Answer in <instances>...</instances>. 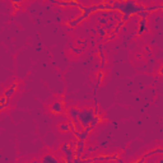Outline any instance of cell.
Wrapping results in <instances>:
<instances>
[{
  "instance_id": "8992f818",
  "label": "cell",
  "mask_w": 163,
  "mask_h": 163,
  "mask_svg": "<svg viewBox=\"0 0 163 163\" xmlns=\"http://www.w3.org/2000/svg\"><path fill=\"white\" fill-rule=\"evenodd\" d=\"M51 4H57L60 7H79L80 3L76 0H69V1H55V0H50Z\"/></svg>"
},
{
  "instance_id": "4fadbf2b",
  "label": "cell",
  "mask_w": 163,
  "mask_h": 163,
  "mask_svg": "<svg viewBox=\"0 0 163 163\" xmlns=\"http://www.w3.org/2000/svg\"><path fill=\"white\" fill-rule=\"evenodd\" d=\"M9 102H10V98H7V97L3 96L1 99H0V111H4L5 107L9 105Z\"/></svg>"
},
{
  "instance_id": "d6986e66",
  "label": "cell",
  "mask_w": 163,
  "mask_h": 163,
  "mask_svg": "<svg viewBox=\"0 0 163 163\" xmlns=\"http://www.w3.org/2000/svg\"><path fill=\"white\" fill-rule=\"evenodd\" d=\"M108 22H110V19H107V18H103V17H99V18H98V24L99 26H103V27H105V26H107Z\"/></svg>"
},
{
  "instance_id": "83f0119b",
  "label": "cell",
  "mask_w": 163,
  "mask_h": 163,
  "mask_svg": "<svg viewBox=\"0 0 163 163\" xmlns=\"http://www.w3.org/2000/svg\"><path fill=\"white\" fill-rule=\"evenodd\" d=\"M72 163H82V158H76V157H75Z\"/></svg>"
},
{
  "instance_id": "5b68a950",
  "label": "cell",
  "mask_w": 163,
  "mask_h": 163,
  "mask_svg": "<svg viewBox=\"0 0 163 163\" xmlns=\"http://www.w3.org/2000/svg\"><path fill=\"white\" fill-rule=\"evenodd\" d=\"M50 110H51V112L52 114H55V115L61 114L63 110H64V102L63 101H55V102L51 105V108Z\"/></svg>"
},
{
  "instance_id": "f546056e",
  "label": "cell",
  "mask_w": 163,
  "mask_h": 163,
  "mask_svg": "<svg viewBox=\"0 0 163 163\" xmlns=\"http://www.w3.org/2000/svg\"><path fill=\"white\" fill-rule=\"evenodd\" d=\"M97 49H98V52H99V51H103V46L101 45V43H98V45H97Z\"/></svg>"
},
{
  "instance_id": "4dcf8cb0",
  "label": "cell",
  "mask_w": 163,
  "mask_h": 163,
  "mask_svg": "<svg viewBox=\"0 0 163 163\" xmlns=\"http://www.w3.org/2000/svg\"><path fill=\"white\" fill-rule=\"evenodd\" d=\"M87 46H88V41H87V40H85V41H83V46H82V47L85 50V47H87Z\"/></svg>"
},
{
  "instance_id": "603a6c76",
  "label": "cell",
  "mask_w": 163,
  "mask_h": 163,
  "mask_svg": "<svg viewBox=\"0 0 163 163\" xmlns=\"http://www.w3.org/2000/svg\"><path fill=\"white\" fill-rule=\"evenodd\" d=\"M69 143H64L63 145H61V148H60V150H61V152H63V153H65V152H66V150L68 149H69Z\"/></svg>"
},
{
  "instance_id": "7a4b0ae2",
  "label": "cell",
  "mask_w": 163,
  "mask_h": 163,
  "mask_svg": "<svg viewBox=\"0 0 163 163\" xmlns=\"http://www.w3.org/2000/svg\"><path fill=\"white\" fill-rule=\"evenodd\" d=\"M96 116V114H94V108H83L80 110V112H79V116H78V120L79 122L82 124V126L84 127H88L91 125V121L93 120V117Z\"/></svg>"
},
{
  "instance_id": "4316f807",
  "label": "cell",
  "mask_w": 163,
  "mask_h": 163,
  "mask_svg": "<svg viewBox=\"0 0 163 163\" xmlns=\"http://www.w3.org/2000/svg\"><path fill=\"white\" fill-rule=\"evenodd\" d=\"M129 19H130V16H127V14H124V16H122V20H124V22H127Z\"/></svg>"
},
{
  "instance_id": "5bb4252c",
  "label": "cell",
  "mask_w": 163,
  "mask_h": 163,
  "mask_svg": "<svg viewBox=\"0 0 163 163\" xmlns=\"http://www.w3.org/2000/svg\"><path fill=\"white\" fill-rule=\"evenodd\" d=\"M116 24H117V23H116V20L114 19V17H112V18H110L108 24H107V26H105L106 32H107V33H110V32H111V29H112V28H115V26H116Z\"/></svg>"
},
{
  "instance_id": "d4e9b609",
  "label": "cell",
  "mask_w": 163,
  "mask_h": 163,
  "mask_svg": "<svg viewBox=\"0 0 163 163\" xmlns=\"http://www.w3.org/2000/svg\"><path fill=\"white\" fill-rule=\"evenodd\" d=\"M94 162V158H92V157H89V158L84 159V161H82V163H93Z\"/></svg>"
},
{
  "instance_id": "ffe728a7",
  "label": "cell",
  "mask_w": 163,
  "mask_h": 163,
  "mask_svg": "<svg viewBox=\"0 0 163 163\" xmlns=\"http://www.w3.org/2000/svg\"><path fill=\"white\" fill-rule=\"evenodd\" d=\"M60 130L63 133H69L70 131V127H69V125H68V122L66 124H61V125H60Z\"/></svg>"
},
{
  "instance_id": "ac0fdd59",
  "label": "cell",
  "mask_w": 163,
  "mask_h": 163,
  "mask_svg": "<svg viewBox=\"0 0 163 163\" xmlns=\"http://www.w3.org/2000/svg\"><path fill=\"white\" fill-rule=\"evenodd\" d=\"M149 16H150V13H149L148 10H143V11H140V13H138L139 19H141V18H145V19H147Z\"/></svg>"
},
{
  "instance_id": "30bf717a",
  "label": "cell",
  "mask_w": 163,
  "mask_h": 163,
  "mask_svg": "<svg viewBox=\"0 0 163 163\" xmlns=\"http://www.w3.org/2000/svg\"><path fill=\"white\" fill-rule=\"evenodd\" d=\"M64 154H65V163H72L74 161V158H75V150L70 149V148Z\"/></svg>"
},
{
  "instance_id": "9c48e42d",
  "label": "cell",
  "mask_w": 163,
  "mask_h": 163,
  "mask_svg": "<svg viewBox=\"0 0 163 163\" xmlns=\"http://www.w3.org/2000/svg\"><path fill=\"white\" fill-rule=\"evenodd\" d=\"M41 163H60V162H59V159L56 158L55 156H52V154H45V156L42 157V159H41Z\"/></svg>"
},
{
  "instance_id": "484cf974",
  "label": "cell",
  "mask_w": 163,
  "mask_h": 163,
  "mask_svg": "<svg viewBox=\"0 0 163 163\" xmlns=\"http://www.w3.org/2000/svg\"><path fill=\"white\" fill-rule=\"evenodd\" d=\"M145 161H147V159H145L144 157H141L140 159H138V161H136V162H134V163H145ZM124 163H125V162H124Z\"/></svg>"
},
{
  "instance_id": "cb8c5ba5",
  "label": "cell",
  "mask_w": 163,
  "mask_h": 163,
  "mask_svg": "<svg viewBox=\"0 0 163 163\" xmlns=\"http://www.w3.org/2000/svg\"><path fill=\"white\" fill-rule=\"evenodd\" d=\"M154 154H156V153H154V149H152V150H149V152H148V153H145L144 154V158L145 159H147V158H149V157H152V156H154Z\"/></svg>"
},
{
  "instance_id": "e575fe53",
  "label": "cell",
  "mask_w": 163,
  "mask_h": 163,
  "mask_svg": "<svg viewBox=\"0 0 163 163\" xmlns=\"http://www.w3.org/2000/svg\"><path fill=\"white\" fill-rule=\"evenodd\" d=\"M31 163H38V162H37V161H32Z\"/></svg>"
},
{
  "instance_id": "277c9868",
  "label": "cell",
  "mask_w": 163,
  "mask_h": 163,
  "mask_svg": "<svg viewBox=\"0 0 163 163\" xmlns=\"http://www.w3.org/2000/svg\"><path fill=\"white\" fill-rule=\"evenodd\" d=\"M149 31V28H148V20L145 18H141L139 19L138 22V32H136V34L138 36H141L143 33H145V32Z\"/></svg>"
},
{
  "instance_id": "7c38bea8",
  "label": "cell",
  "mask_w": 163,
  "mask_h": 163,
  "mask_svg": "<svg viewBox=\"0 0 163 163\" xmlns=\"http://www.w3.org/2000/svg\"><path fill=\"white\" fill-rule=\"evenodd\" d=\"M79 112H80V110H78L76 107H70L68 110V115H69V117L72 118V120H76V118H78Z\"/></svg>"
},
{
  "instance_id": "3957f363",
  "label": "cell",
  "mask_w": 163,
  "mask_h": 163,
  "mask_svg": "<svg viewBox=\"0 0 163 163\" xmlns=\"http://www.w3.org/2000/svg\"><path fill=\"white\" fill-rule=\"evenodd\" d=\"M92 131H93V129H92L91 126H88V127H85V129L83 130L82 133H80V131H78V130H76V131H74V135H75L76 138L79 139V140L85 141V140H87V138L89 136V134H91Z\"/></svg>"
},
{
  "instance_id": "6da1fadb",
  "label": "cell",
  "mask_w": 163,
  "mask_h": 163,
  "mask_svg": "<svg viewBox=\"0 0 163 163\" xmlns=\"http://www.w3.org/2000/svg\"><path fill=\"white\" fill-rule=\"evenodd\" d=\"M144 5H139L136 1H121V7L120 9H118V13L121 14V16H124V14H127V16L133 17L134 14H138L140 13V11L145 10Z\"/></svg>"
},
{
  "instance_id": "1f68e13d",
  "label": "cell",
  "mask_w": 163,
  "mask_h": 163,
  "mask_svg": "<svg viewBox=\"0 0 163 163\" xmlns=\"http://www.w3.org/2000/svg\"><path fill=\"white\" fill-rule=\"evenodd\" d=\"M145 51H147V52H150V47H149V46H145Z\"/></svg>"
},
{
  "instance_id": "e0dca14e",
  "label": "cell",
  "mask_w": 163,
  "mask_h": 163,
  "mask_svg": "<svg viewBox=\"0 0 163 163\" xmlns=\"http://www.w3.org/2000/svg\"><path fill=\"white\" fill-rule=\"evenodd\" d=\"M97 32H98V34H99V37H106L107 36V32H106V29L103 26H97Z\"/></svg>"
},
{
  "instance_id": "836d02e7",
  "label": "cell",
  "mask_w": 163,
  "mask_h": 163,
  "mask_svg": "<svg viewBox=\"0 0 163 163\" xmlns=\"http://www.w3.org/2000/svg\"><path fill=\"white\" fill-rule=\"evenodd\" d=\"M158 163H163V158H162V159H159V161H158Z\"/></svg>"
},
{
  "instance_id": "44dd1931",
  "label": "cell",
  "mask_w": 163,
  "mask_h": 163,
  "mask_svg": "<svg viewBox=\"0 0 163 163\" xmlns=\"http://www.w3.org/2000/svg\"><path fill=\"white\" fill-rule=\"evenodd\" d=\"M72 50H73L74 54H76V55L83 54V51H84V49H83V47H72Z\"/></svg>"
},
{
  "instance_id": "d6a6232c",
  "label": "cell",
  "mask_w": 163,
  "mask_h": 163,
  "mask_svg": "<svg viewBox=\"0 0 163 163\" xmlns=\"http://www.w3.org/2000/svg\"><path fill=\"white\" fill-rule=\"evenodd\" d=\"M159 75H163V66L159 69Z\"/></svg>"
},
{
  "instance_id": "ba28073f",
  "label": "cell",
  "mask_w": 163,
  "mask_h": 163,
  "mask_svg": "<svg viewBox=\"0 0 163 163\" xmlns=\"http://www.w3.org/2000/svg\"><path fill=\"white\" fill-rule=\"evenodd\" d=\"M17 88H18V82H14L9 88H7V89H5V92H4V94H3V96L7 97V98H10V97L14 94V92L17 91Z\"/></svg>"
},
{
  "instance_id": "7402d4cb",
  "label": "cell",
  "mask_w": 163,
  "mask_h": 163,
  "mask_svg": "<svg viewBox=\"0 0 163 163\" xmlns=\"http://www.w3.org/2000/svg\"><path fill=\"white\" fill-rule=\"evenodd\" d=\"M103 78H105V73H103L102 70H99V72L97 73V82L101 83V82L103 80Z\"/></svg>"
},
{
  "instance_id": "f1b7e54d",
  "label": "cell",
  "mask_w": 163,
  "mask_h": 163,
  "mask_svg": "<svg viewBox=\"0 0 163 163\" xmlns=\"http://www.w3.org/2000/svg\"><path fill=\"white\" fill-rule=\"evenodd\" d=\"M13 5H14V8H16V10H18V9H19V7H20V5H19L17 1H13Z\"/></svg>"
},
{
  "instance_id": "9a60e30c",
  "label": "cell",
  "mask_w": 163,
  "mask_h": 163,
  "mask_svg": "<svg viewBox=\"0 0 163 163\" xmlns=\"http://www.w3.org/2000/svg\"><path fill=\"white\" fill-rule=\"evenodd\" d=\"M102 121H103V118L101 117V116H94V117H93V120L91 121V125H89V126L92 127V129H94V127L98 125L99 122H102Z\"/></svg>"
},
{
  "instance_id": "52a82bcc",
  "label": "cell",
  "mask_w": 163,
  "mask_h": 163,
  "mask_svg": "<svg viewBox=\"0 0 163 163\" xmlns=\"http://www.w3.org/2000/svg\"><path fill=\"white\" fill-rule=\"evenodd\" d=\"M84 145L85 143L83 140H76V148H75V157L76 158H82V153L84 152Z\"/></svg>"
},
{
  "instance_id": "8fae6325",
  "label": "cell",
  "mask_w": 163,
  "mask_h": 163,
  "mask_svg": "<svg viewBox=\"0 0 163 163\" xmlns=\"http://www.w3.org/2000/svg\"><path fill=\"white\" fill-rule=\"evenodd\" d=\"M83 20H85V19L83 18V16L80 14V16L76 17V18H74V19H72V20H69V22H68V26H69V27H72V28H74V27H76V26L80 24Z\"/></svg>"
},
{
  "instance_id": "2e32d148",
  "label": "cell",
  "mask_w": 163,
  "mask_h": 163,
  "mask_svg": "<svg viewBox=\"0 0 163 163\" xmlns=\"http://www.w3.org/2000/svg\"><path fill=\"white\" fill-rule=\"evenodd\" d=\"M97 161H112V156H110V154L97 156V157H94V162H97Z\"/></svg>"
}]
</instances>
